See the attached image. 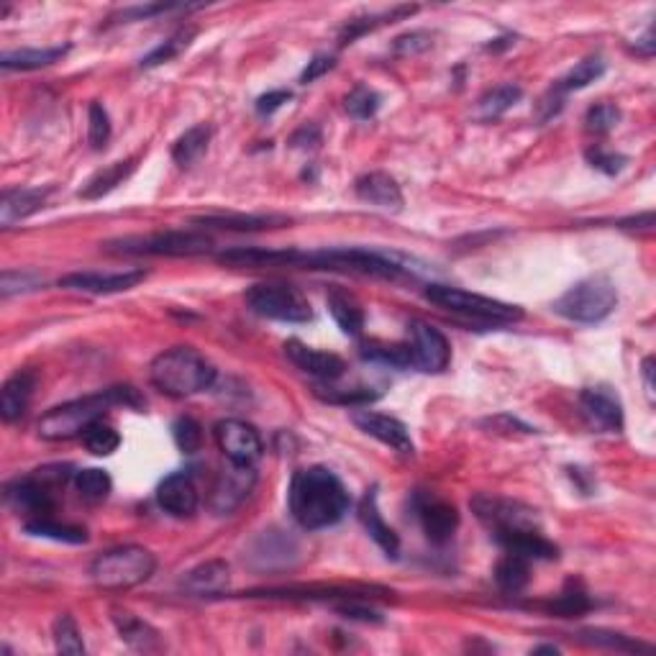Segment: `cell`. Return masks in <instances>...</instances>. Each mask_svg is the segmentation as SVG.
I'll use <instances>...</instances> for the list:
<instances>
[{"label":"cell","instance_id":"obj_21","mask_svg":"<svg viewBox=\"0 0 656 656\" xmlns=\"http://www.w3.org/2000/svg\"><path fill=\"white\" fill-rule=\"evenodd\" d=\"M52 195V188H13L3 193L0 198V226L13 229L16 223L26 221L34 213H39L47 198Z\"/></svg>","mask_w":656,"mask_h":656},{"label":"cell","instance_id":"obj_33","mask_svg":"<svg viewBox=\"0 0 656 656\" xmlns=\"http://www.w3.org/2000/svg\"><path fill=\"white\" fill-rule=\"evenodd\" d=\"M528 580H531L528 559L505 551V557L500 559L498 567H495V585H498L505 595H518V592L526 590Z\"/></svg>","mask_w":656,"mask_h":656},{"label":"cell","instance_id":"obj_11","mask_svg":"<svg viewBox=\"0 0 656 656\" xmlns=\"http://www.w3.org/2000/svg\"><path fill=\"white\" fill-rule=\"evenodd\" d=\"M408 346L413 354V367L428 372V375H439L449 367L451 362V346L446 336L439 328H434L426 321H410L408 323Z\"/></svg>","mask_w":656,"mask_h":656},{"label":"cell","instance_id":"obj_4","mask_svg":"<svg viewBox=\"0 0 656 656\" xmlns=\"http://www.w3.org/2000/svg\"><path fill=\"white\" fill-rule=\"evenodd\" d=\"M157 569V559L144 546H113L103 551L90 564V580L98 590L121 592L147 582Z\"/></svg>","mask_w":656,"mask_h":656},{"label":"cell","instance_id":"obj_54","mask_svg":"<svg viewBox=\"0 0 656 656\" xmlns=\"http://www.w3.org/2000/svg\"><path fill=\"white\" fill-rule=\"evenodd\" d=\"M641 375H644V390L649 403L654 405L656 395H654V357H646L644 364H641Z\"/></svg>","mask_w":656,"mask_h":656},{"label":"cell","instance_id":"obj_5","mask_svg":"<svg viewBox=\"0 0 656 656\" xmlns=\"http://www.w3.org/2000/svg\"><path fill=\"white\" fill-rule=\"evenodd\" d=\"M618 287L608 275H590L574 282L567 293L554 300V313L574 323H600L615 311Z\"/></svg>","mask_w":656,"mask_h":656},{"label":"cell","instance_id":"obj_43","mask_svg":"<svg viewBox=\"0 0 656 656\" xmlns=\"http://www.w3.org/2000/svg\"><path fill=\"white\" fill-rule=\"evenodd\" d=\"M582 644L600 646V649H613V651H651L649 644H641V641H633L623 633L615 631H603V628H590V631L580 633Z\"/></svg>","mask_w":656,"mask_h":656},{"label":"cell","instance_id":"obj_46","mask_svg":"<svg viewBox=\"0 0 656 656\" xmlns=\"http://www.w3.org/2000/svg\"><path fill=\"white\" fill-rule=\"evenodd\" d=\"M108 139H111V116H108V111L103 103L93 100V103H90V111H88L90 147H93L95 152H100V149H106Z\"/></svg>","mask_w":656,"mask_h":656},{"label":"cell","instance_id":"obj_45","mask_svg":"<svg viewBox=\"0 0 656 656\" xmlns=\"http://www.w3.org/2000/svg\"><path fill=\"white\" fill-rule=\"evenodd\" d=\"M380 103L382 98L377 90L367 88V85H357L352 93L346 95L344 108L346 113L352 118H357V121H369V118H375V113L380 111Z\"/></svg>","mask_w":656,"mask_h":656},{"label":"cell","instance_id":"obj_50","mask_svg":"<svg viewBox=\"0 0 656 656\" xmlns=\"http://www.w3.org/2000/svg\"><path fill=\"white\" fill-rule=\"evenodd\" d=\"M334 67H336L334 54H316V57L308 62V67L300 72V82H303V85H311V82H316L318 77H323L326 72L334 70Z\"/></svg>","mask_w":656,"mask_h":656},{"label":"cell","instance_id":"obj_8","mask_svg":"<svg viewBox=\"0 0 656 656\" xmlns=\"http://www.w3.org/2000/svg\"><path fill=\"white\" fill-rule=\"evenodd\" d=\"M246 305L257 316L282 323H308L313 318L311 303L298 287L282 285V282H262L249 287Z\"/></svg>","mask_w":656,"mask_h":656},{"label":"cell","instance_id":"obj_51","mask_svg":"<svg viewBox=\"0 0 656 656\" xmlns=\"http://www.w3.org/2000/svg\"><path fill=\"white\" fill-rule=\"evenodd\" d=\"M431 36L426 34V31H410V34L400 36L398 41H395V52L398 54H418V52H426V49H431Z\"/></svg>","mask_w":656,"mask_h":656},{"label":"cell","instance_id":"obj_39","mask_svg":"<svg viewBox=\"0 0 656 656\" xmlns=\"http://www.w3.org/2000/svg\"><path fill=\"white\" fill-rule=\"evenodd\" d=\"M75 487L82 500H88V503H103V500L111 495L113 480L106 469L88 467L75 472Z\"/></svg>","mask_w":656,"mask_h":656},{"label":"cell","instance_id":"obj_29","mask_svg":"<svg viewBox=\"0 0 656 656\" xmlns=\"http://www.w3.org/2000/svg\"><path fill=\"white\" fill-rule=\"evenodd\" d=\"M326 305L331 316H334L336 326H339L346 336H362L364 311L354 295L344 293V290H331L326 298Z\"/></svg>","mask_w":656,"mask_h":656},{"label":"cell","instance_id":"obj_18","mask_svg":"<svg viewBox=\"0 0 656 656\" xmlns=\"http://www.w3.org/2000/svg\"><path fill=\"white\" fill-rule=\"evenodd\" d=\"M285 354L300 372L316 377V380L334 382L346 372V362L339 357V354L321 352V349L305 346L303 341L298 339L285 341Z\"/></svg>","mask_w":656,"mask_h":656},{"label":"cell","instance_id":"obj_14","mask_svg":"<svg viewBox=\"0 0 656 656\" xmlns=\"http://www.w3.org/2000/svg\"><path fill=\"white\" fill-rule=\"evenodd\" d=\"M580 413L598 434H621L623 405L610 387H587L580 393Z\"/></svg>","mask_w":656,"mask_h":656},{"label":"cell","instance_id":"obj_55","mask_svg":"<svg viewBox=\"0 0 656 656\" xmlns=\"http://www.w3.org/2000/svg\"><path fill=\"white\" fill-rule=\"evenodd\" d=\"M636 54H641V57H651L656 49V41H654V26H649V29L644 31V36L641 39H636Z\"/></svg>","mask_w":656,"mask_h":656},{"label":"cell","instance_id":"obj_32","mask_svg":"<svg viewBox=\"0 0 656 656\" xmlns=\"http://www.w3.org/2000/svg\"><path fill=\"white\" fill-rule=\"evenodd\" d=\"M592 605L595 603H592L590 592L582 587V582L569 580L557 598L546 603V613L559 615V618H580V615L590 613Z\"/></svg>","mask_w":656,"mask_h":656},{"label":"cell","instance_id":"obj_1","mask_svg":"<svg viewBox=\"0 0 656 656\" xmlns=\"http://www.w3.org/2000/svg\"><path fill=\"white\" fill-rule=\"evenodd\" d=\"M287 505L305 531H321L346 516L352 498L336 472L316 464L295 472L287 490Z\"/></svg>","mask_w":656,"mask_h":656},{"label":"cell","instance_id":"obj_17","mask_svg":"<svg viewBox=\"0 0 656 656\" xmlns=\"http://www.w3.org/2000/svg\"><path fill=\"white\" fill-rule=\"evenodd\" d=\"M416 516L431 544H446L459 528L457 508L434 495H416Z\"/></svg>","mask_w":656,"mask_h":656},{"label":"cell","instance_id":"obj_52","mask_svg":"<svg viewBox=\"0 0 656 656\" xmlns=\"http://www.w3.org/2000/svg\"><path fill=\"white\" fill-rule=\"evenodd\" d=\"M293 98V93L290 90H270V93H264L257 98V113L259 116H272L275 111H280L282 106H285L287 100Z\"/></svg>","mask_w":656,"mask_h":656},{"label":"cell","instance_id":"obj_42","mask_svg":"<svg viewBox=\"0 0 656 656\" xmlns=\"http://www.w3.org/2000/svg\"><path fill=\"white\" fill-rule=\"evenodd\" d=\"M362 357L369 362H380L390 364V367H413V354H410L408 344H364L362 346Z\"/></svg>","mask_w":656,"mask_h":656},{"label":"cell","instance_id":"obj_20","mask_svg":"<svg viewBox=\"0 0 656 656\" xmlns=\"http://www.w3.org/2000/svg\"><path fill=\"white\" fill-rule=\"evenodd\" d=\"M495 541L503 546L508 554H518L523 559H557L559 549L546 539L544 533H541L539 526H528V528H508V531H498L492 533Z\"/></svg>","mask_w":656,"mask_h":656},{"label":"cell","instance_id":"obj_3","mask_svg":"<svg viewBox=\"0 0 656 656\" xmlns=\"http://www.w3.org/2000/svg\"><path fill=\"white\" fill-rule=\"evenodd\" d=\"M149 380L170 398H193L213 385L216 367L193 346H172L154 357Z\"/></svg>","mask_w":656,"mask_h":656},{"label":"cell","instance_id":"obj_40","mask_svg":"<svg viewBox=\"0 0 656 656\" xmlns=\"http://www.w3.org/2000/svg\"><path fill=\"white\" fill-rule=\"evenodd\" d=\"M52 636L59 654H70V656L85 654V641H82L80 628H77L75 618H72L70 613H62L54 618Z\"/></svg>","mask_w":656,"mask_h":656},{"label":"cell","instance_id":"obj_44","mask_svg":"<svg viewBox=\"0 0 656 656\" xmlns=\"http://www.w3.org/2000/svg\"><path fill=\"white\" fill-rule=\"evenodd\" d=\"M39 287H44V277L34 270H6L0 275V295H3V300L13 298V295L34 293Z\"/></svg>","mask_w":656,"mask_h":656},{"label":"cell","instance_id":"obj_53","mask_svg":"<svg viewBox=\"0 0 656 656\" xmlns=\"http://www.w3.org/2000/svg\"><path fill=\"white\" fill-rule=\"evenodd\" d=\"M318 144H321V131H318V126H303V129L298 131V134L293 136V147H303V149H308V147H318Z\"/></svg>","mask_w":656,"mask_h":656},{"label":"cell","instance_id":"obj_9","mask_svg":"<svg viewBox=\"0 0 656 656\" xmlns=\"http://www.w3.org/2000/svg\"><path fill=\"white\" fill-rule=\"evenodd\" d=\"M118 252L147 254V257H198L211 252L213 239L200 231H159L152 236L118 241Z\"/></svg>","mask_w":656,"mask_h":656},{"label":"cell","instance_id":"obj_49","mask_svg":"<svg viewBox=\"0 0 656 656\" xmlns=\"http://www.w3.org/2000/svg\"><path fill=\"white\" fill-rule=\"evenodd\" d=\"M585 159H587V164H590L592 170L603 172V175H608V177L621 175L623 167L628 164L626 154L610 152V149H603V147H590L585 152Z\"/></svg>","mask_w":656,"mask_h":656},{"label":"cell","instance_id":"obj_26","mask_svg":"<svg viewBox=\"0 0 656 656\" xmlns=\"http://www.w3.org/2000/svg\"><path fill=\"white\" fill-rule=\"evenodd\" d=\"M195 226L203 229H221V231H267L287 226L290 218L285 216H244V213H229V216H200L193 218Z\"/></svg>","mask_w":656,"mask_h":656},{"label":"cell","instance_id":"obj_6","mask_svg":"<svg viewBox=\"0 0 656 656\" xmlns=\"http://www.w3.org/2000/svg\"><path fill=\"white\" fill-rule=\"evenodd\" d=\"M67 477H70V467H44L36 469L34 475L16 477L6 485V503L26 521L52 518L57 508L54 490L65 485Z\"/></svg>","mask_w":656,"mask_h":656},{"label":"cell","instance_id":"obj_48","mask_svg":"<svg viewBox=\"0 0 656 656\" xmlns=\"http://www.w3.org/2000/svg\"><path fill=\"white\" fill-rule=\"evenodd\" d=\"M172 436H175V444L180 446V451H185V454H195V451H200V446H203V428L190 416L177 418L175 426H172Z\"/></svg>","mask_w":656,"mask_h":656},{"label":"cell","instance_id":"obj_41","mask_svg":"<svg viewBox=\"0 0 656 656\" xmlns=\"http://www.w3.org/2000/svg\"><path fill=\"white\" fill-rule=\"evenodd\" d=\"M82 444H85V449H88L90 454H95V457H111L113 451L121 446V436H118L116 428L103 423V418H100L93 426L85 428Z\"/></svg>","mask_w":656,"mask_h":656},{"label":"cell","instance_id":"obj_19","mask_svg":"<svg viewBox=\"0 0 656 656\" xmlns=\"http://www.w3.org/2000/svg\"><path fill=\"white\" fill-rule=\"evenodd\" d=\"M157 503L172 518H190L198 510L200 495L188 472H172L157 487Z\"/></svg>","mask_w":656,"mask_h":656},{"label":"cell","instance_id":"obj_31","mask_svg":"<svg viewBox=\"0 0 656 656\" xmlns=\"http://www.w3.org/2000/svg\"><path fill=\"white\" fill-rule=\"evenodd\" d=\"M70 47H47V49H16V52H6L0 57V67L3 70H18V72H31L49 67L54 62L65 57Z\"/></svg>","mask_w":656,"mask_h":656},{"label":"cell","instance_id":"obj_24","mask_svg":"<svg viewBox=\"0 0 656 656\" xmlns=\"http://www.w3.org/2000/svg\"><path fill=\"white\" fill-rule=\"evenodd\" d=\"M231 582V569L229 564L221 562V559H213V562L198 564L195 569H190L185 577H182V590L188 595H198V598H216L221 595Z\"/></svg>","mask_w":656,"mask_h":656},{"label":"cell","instance_id":"obj_13","mask_svg":"<svg viewBox=\"0 0 656 656\" xmlns=\"http://www.w3.org/2000/svg\"><path fill=\"white\" fill-rule=\"evenodd\" d=\"M469 505L475 510V516L480 518L492 533L508 531V528L539 526L536 510L526 508V505L516 503V500L495 498V495H475Z\"/></svg>","mask_w":656,"mask_h":656},{"label":"cell","instance_id":"obj_38","mask_svg":"<svg viewBox=\"0 0 656 656\" xmlns=\"http://www.w3.org/2000/svg\"><path fill=\"white\" fill-rule=\"evenodd\" d=\"M193 39H195L193 26H185V29L175 31L170 39L162 41L159 47H154L147 57L141 59V67H144V70H152V67L167 65V62H172L175 57H180V54L190 47V41Z\"/></svg>","mask_w":656,"mask_h":656},{"label":"cell","instance_id":"obj_30","mask_svg":"<svg viewBox=\"0 0 656 656\" xmlns=\"http://www.w3.org/2000/svg\"><path fill=\"white\" fill-rule=\"evenodd\" d=\"M418 11V6H398V8H390V11H382V13H372V16H362V18H352L349 24L341 29L339 34V44L341 47H346V44H354V41L359 39V36L369 34V31L380 29V26L385 24H395V21H400V18H408L413 16V13Z\"/></svg>","mask_w":656,"mask_h":656},{"label":"cell","instance_id":"obj_56","mask_svg":"<svg viewBox=\"0 0 656 656\" xmlns=\"http://www.w3.org/2000/svg\"><path fill=\"white\" fill-rule=\"evenodd\" d=\"M533 654H559V646H551V644L536 646V649H533Z\"/></svg>","mask_w":656,"mask_h":656},{"label":"cell","instance_id":"obj_28","mask_svg":"<svg viewBox=\"0 0 656 656\" xmlns=\"http://www.w3.org/2000/svg\"><path fill=\"white\" fill-rule=\"evenodd\" d=\"M134 170H136V159H126V162L108 164L106 170L95 172V175L90 177L85 185H82L80 198L82 200L106 198V195H111L113 190L118 188V185H123V182L129 180L131 172H134Z\"/></svg>","mask_w":656,"mask_h":656},{"label":"cell","instance_id":"obj_47","mask_svg":"<svg viewBox=\"0 0 656 656\" xmlns=\"http://www.w3.org/2000/svg\"><path fill=\"white\" fill-rule=\"evenodd\" d=\"M621 123V108L613 103H598L585 116V126L590 134H610Z\"/></svg>","mask_w":656,"mask_h":656},{"label":"cell","instance_id":"obj_7","mask_svg":"<svg viewBox=\"0 0 656 656\" xmlns=\"http://www.w3.org/2000/svg\"><path fill=\"white\" fill-rule=\"evenodd\" d=\"M426 300L434 305L444 308V311L459 313L472 321H485V323H516L523 318V311L518 305L503 303V300H492L485 295L467 293L459 287L451 285H428L426 287Z\"/></svg>","mask_w":656,"mask_h":656},{"label":"cell","instance_id":"obj_23","mask_svg":"<svg viewBox=\"0 0 656 656\" xmlns=\"http://www.w3.org/2000/svg\"><path fill=\"white\" fill-rule=\"evenodd\" d=\"M354 190H357V198L362 203L375 205L382 211H400L403 208V190L395 182V177L385 175V172H369V175L359 177Z\"/></svg>","mask_w":656,"mask_h":656},{"label":"cell","instance_id":"obj_22","mask_svg":"<svg viewBox=\"0 0 656 656\" xmlns=\"http://www.w3.org/2000/svg\"><path fill=\"white\" fill-rule=\"evenodd\" d=\"M36 375L31 369H18L0 390V418L6 423H16L26 416L31 398H34Z\"/></svg>","mask_w":656,"mask_h":656},{"label":"cell","instance_id":"obj_35","mask_svg":"<svg viewBox=\"0 0 656 656\" xmlns=\"http://www.w3.org/2000/svg\"><path fill=\"white\" fill-rule=\"evenodd\" d=\"M523 90L518 85H498V88L487 90L485 95L477 103V118L480 121H495V118L503 116L505 111L516 106L518 100H521Z\"/></svg>","mask_w":656,"mask_h":656},{"label":"cell","instance_id":"obj_25","mask_svg":"<svg viewBox=\"0 0 656 656\" xmlns=\"http://www.w3.org/2000/svg\"><path fill=\"white\" fill-rule=\"evenodd\" d=\"M359 521H362L364 531L372 536V541H375L377 546H380L382 551H385L387 557H398L400 554V539L398 533L393 531V528L387 526L385 518H382L380 513V505H377V490L372 487V490L364 492L362 503H359Z\"/></svg>","mask_w":656,"mask_h":656},{"label":"cell","instance_id":"obj_2","mask_svg":"<svg viewBox=\"0 0 656 656\" xmlns=\"http://www.w3.org/2000/svg\"><path fill=\"white\" fill-rule=\"evenodd\" d=\"M113 405L141 410L147 408V400L131 385L108 387V390H100V393L85 395V398L70 400V403H62L57 408L47 410L39 418L36 431H39L44 441L75 439V436L85 434V428L106 416L108 408H113Z\"/></svg>","mask_w":656,"mask_h":656},{"label":"cell","instance_id":"obj_15","mask_svg":"<svg viewBox=\"0 0 656 656\" xmlns=\"http://www.w3.org/2000/svg\"><path fill=\"white\" fill-rule=\"evenodd\" d=\"M352 421L359 431H364L367 436L377 439L380 444L390 446V449L403 454V457H413V454H416V444L410 439V431L405 428L403 421H398V418L377 413V410L359 408L352 413Z\"/></svg>","mask_w":656,"mask_h":656},{"label":"cell","instance_id":"obj_10","mask_svg":"<svg viewBox=\"0 0 656 656\" xmlns=\"http://www.w3.org/2000/svg\"><path fill=\"white\" fill-rule=\"evenodd\" d=\"M218 449L223 451V457L234 464H244V467H254L262 457V436L252 423L239 421V418H226L218 421L213 428Z\"/></svg>","mask_w":656,"mask_h":656},{"label":"cell","instance_id":"obj_36","mask_svg":"<svg viewBox=\"0 0 656 656\" xmlns=\"http://www.w3.org/2000/svg\"><path fill=\"white\" fill-rule=\"evenodd\" d=\"M24 528L29 536L62 541V544H85V541H88V531H85V528L70 526V523H57L54 518H36V521H26Z\"/></svg>","mask_w":656,"mask_h":656},{"label":"cell","instance_id":"obj_37","mask_svg":"<svg viewBox=\"0 0 656 656\" xmlns=\"http://www.w3.org/2000/svg\"><path fill=\"white\" fill-rule=\"evenodd\" d=\"M603 75H605L603 59L600 57L582 59V62H577V65H574L572 70L562 77V80L554 82V90H557L559 95L574 93V90H585L587 85H592V82L600 80Z\"/></svg>","mask_w":656,"mask_h":656},{"label":"cell","instance_id":"obj_34","mask_svg":"<svg viewBox=\"0 0 656 656\" xmlns=\"http://www.w3.org/2000/svg\"><path fill=\"white\" fill-rule=\"evenodd\" d=\"M208 144H211V126H208V123H198V126L188 129L175 141L172 159H175L180 167H190V164H195L203 157Z\"/></svg>","mask_w":656,"mask_h":656},{"label":"cell","instance_id":"obj_27","mask_svg":"<svg viewBox=\"0 0 656 656\" xmlns=\"http://www.w3.org/2000/svg\"><path fill=\"white\" fill-rule=\"evenodd\" d=\"M113 623H116L121 639L136 651H159L162 649V641H159V633L149 626L147 621L136 618L129 610H113Z\"/></svg>","mask_w":656,"mask_h":656},{"label":"cell","instance_id":"obj_12","mask_svg":"<svg viewBox=\"0 0 656 656\" xmlns=\"http://www.w3.org/2000/svg\"><path fill=\"white\" fill-rule=\"evenodd\" d=\"M254 485H257V472H254V467L229 462V467L221 469L216 480H213L208 505H211L216 516H231V513L252 495Z\"/></svg>","mask_w":656,"mask_h":656},{"label":"cell","instance_id":"obj_16","mask_svg":"<svg viewBox=\"0 0 656 656\" xmlns=\"http://www.w3.org/2000/svg\"><path fill=\"white\" fill-rule=\"evenodd\" d=\"M147 280V270H123V272H70L59 277V287L77 290L90 295H113L126 293L139 282Z\"/></svg>","mask_w":656,"mask_h":656}]
</instances>
